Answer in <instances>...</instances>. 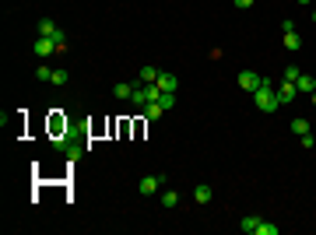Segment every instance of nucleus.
Listing matches in <instances>:
<instances>
[{
    "mask_svg": "<svg viewBox=\"0 0 316 235\" xmlns=\"http://www.w3.org/2000/svg\"><path fill=\"white\" fill-rule=\"evenodd\" d=\"M253 102H257V109H260V112H278V109H281V98H278V88H274V85L267 81V77H263V81H260V88L253 92Z\"/></svg>",
    "mask_w": 316,
    "mask_h": 235,
    "instance_id": "1",
    "label": "nucleus"
},
{
    "mask_svg": "<svg viewBox=\"0 0 316 235\" xmlns=\"http://www.w3.org/2000/svg\"><path fill=\"white\" fill-rule=\"evenodd\" d=\"M281 28H285V49H288V53H299V49H302V35L295 32V25L285 21Z\"/></svg>",
    "mask_w": 316,
    "mask_h": 235,
    "instance_id": "2",
    "label": "nucleus"
},
{
    "mask_svg": "<svg viewBox=\"0 0 316 235\" xmlns=\"http://www.w3.org/2000/svg\"><path fill=\"white\" fill-rule=\"evenodd\" d=\"M260 81H263V77H260L257 70H243V74H239V88H246L250 95H253L257 88H260Z\"/></svg>",
    "mask_w": 316,
    "mask_h": 235,
    "instance_id": "3",
    "label": "nucleus"
},
{
    "mask_svg": "<svg viewBox=\"0 0 316 235\" xmlns=\"http://www.w3.org/2000/svg\"><path fill=\"white\" fill-rule=\"evenodd\" d=\"M137 189L144 193V197H151V193H158V189H162V176H144V179L137 183Z\"/></svg>",
    "mask_w": 316,
    "mask_h": 235,
    "instance_id": "4",
    "label": "nucleus"
},
{
    "mask_svg": "<svg viewBox=\"0 0 316 235\" xmlns=\"http://www.w3.org/2000/svg\"><path fill=\"white\" fill-rule=\"evenodd\" d=\"M295 95H299V88H295V81H281V88H278V98H281V105H288V102H295Z\"/></svg>",
    "mask_w": 316,
    "mask_h": 235,
    "instance_id": "5",
    "label": "nucleus"
},
{
    "mask_svg": "<svg viewBox=\"0 0 316 235\" xmlns=\"http://www.w3.org/2000/svg\"><path fill=\"white\" fill-rule=\"evenodd\" d=\"M35 53H39V56H50V53H56V43H53V39H46V35H39V39H35Z\"/></svg>",
    "mask_w": 316,
    "mask_h": 235,
    "instance_id": "6",
    "label": "nucleus"
},
{
    "mask_svg": "<svg viewBox=\"0 0 316 235\" xmlns=\"http://www.w3.org/2000/svg\"><path fill=\"white\" fill-rule=\"evenodd\" d=\"M211 197H214V193H211V186H208V183H201V186L193 189V200H197V204H211Z\"/></svg>",
    "mask_w": 316,
    "mask_h": 235,
    "instance_id": "7",
    "label": "nucleus"
},
{
    "mask_svg": "<svg viewBox=\"0 0 316 235\" xmlns=\"http://www.w3.org/2000/svg\"><path fill=\"white\" fill-rule=\"evenodd\" d=\"M155 85L162 88V92H172V95H176V85H179V81H176L172 74H158V81H155Z\"/></svg>",
    "mask_w": 316,
    "mask_h": 235,
    "instance_id": "8",
    "label": "nucleus"
},
{
    "mask_svg": "<svg viewBox=\"0 0 316 235\" xmlns=\"http://www.w3.org/2000/svg\"><path fill=\"white\" fill-rule=\"evenodd\" d=\"M295 88H299V92H309V95H313V92H316V77H309V74H299Z\"/></svg>",
    "mask_w": 316,
    "mask_h": 235,
    "instance_id": "9",
    "label": "nucleus"
},
{
    "mask_svg": "<svg viewBox=\"0 0 316 235\" xmlns=\"http://www.w3.org/2000/svg\"><path fill=\"white\" fill-rule=\"evenodd\" d=\"M130 102L144 109V105H148V88H144V85H137V88H134V95H130Z\"/></svg>",
    "mask_w": 316,
    "mask_h": 235,
    "instance_id": "10",
    "label": "nucleus"
},
{
    "mask_svg": "<svg viewBox=\"0 0 316 235\" xmlns=\"http://www.w3.org/2000/svg\"><path fill=\"white\" fill-rule=\"evenodd\" d=\"M257 225H260V218H253V214H246V218L239 221V228H243L246 235H257Z\"/></svg>",
    "mask_w": 316,
    "mask_h": 235,
    "instance_id": "11",
    "label": "nucleus"
},
{
    "mask_svg": "<svg viewBox=\"0 0 316 235\" xmlns=\"http://www.w3.org/2000/svg\"><path fill=\"white\" fill-rule=\"evenodd\" d=\"M158 74H162V70H155V67H141V85H155V81H158Z\"/></svg>",
    "mask_w": 316,
    "mask_h": 235,
    "instance_id": "12",
    "label": "nucleus"
},
{
    "mask_svg": "<svg viewBox=\"0 0 316 235\" xmlns=\"http://www.w3.org/2000/svg\"><path fill=\"white\" fill-rule=\"evenodd\" d=\"M39 35H46V39H53V32H56V25L50 21V18H43V21H39V28H35Z\"/></svg>",
    "mask_w": 316,
    "mask_h": 235,
    "instance_id": "13",
    "label": "nucleus"
},
{
    "mask_svg": "<svg viewBox=\"0 0 316 235\" xmlns=\"http://www.w3.org/2000/svg\"><path fill=\"white\" fill-rule=\"evenodd\" d=\"M162 112H165V109L158 105V102H148V105H144V116H148V120H158Z\"/></svg>",
    "mask_w": 316,
    "mask_h": 235,
    "instance_id": "14",
    "label": "nucleus"
},
{
    "mask_svg": "<svg viewBox=\"0 0 316 235\" xmlns=\"http://www.w3.org/2000/svg\"><path fill=\"white\" fill-rule=\"evenodd\" d=\"M176 204H179V193L176 189H165L162 193V207H176Z\"/></svg>",
    "mask_w": 316,
    "mask_h": 235,
    "instance_id": "15",
    "label": "nucleus"
},
{
    "mask_svg": "<svg viewBox=\"0 0 316 235\" xmlns=\"http://www.w3.org/2000/svg\"><path fill=\"white\" fill-rule=\"evenodd\" d=\"M158 105H162V109L169 112V109L176 105V95H172V92H162V95H158Z\"/></svg>",
    "mask_w": 316,
    "mask_h": 235,
    "instance_id": "16",
    "label": "nucleus"
},
{
    "mask_svg": "<svg viewBox=\"0 0 316 235\" xmlns=\"http://www.w3.org/2000/svg\"><path fill=\"white\" fill-rule=\"evenodd\" d=\"M278 232H281V228L270 225V221H260V225H257V235H278Z\"/></svg>",
    "mask_w": 316,
    "mask_h": 235,
    "instance_id": "17",
    "label": "nucleus"
},
{
    "mask_svg": "<svg viewBox=\"0 0 316 235\" xmlns=\"http://www.w3.org/2000/svg\"><path fill=\"white\" fill-rule=\"evenodd\" d=\"M112 95H116V98H130V95H134V85H116Z\"/></svg>",
    "mask_w": 316,
    "mask_h": 235,
    "instance_id": "18",
    "label": "nucleus"
},
{
    "mask_svg": "<svg viewBox=\"0 0 316 235\" xmlns=\"http://www.w3.org/2000/svg\"><path fill=\"white\" fill-rule=\"evenodd\" d=\"M292 134H309V120H292Z\"/></svg>",
    "mask_w": 316,
    "mask_h": 235,
    "instance_id": "19",
    "label": "nucleus"
},
{
    "mask_svg": "<svg viewBox=\"0 0 316 235\" xmlns=\"http://www.w3.org/2000/svg\"><path fill=\"white\" fill-rule=\"evenodd\" d=\"M299 74H302V70H299L295 63H288V67H285V81H299Z\"/></svg>",
    "mask_w": 316,
    "mask_h": 235,
    "instance_id": "20",
    "label": "nucleus"
},
{
    "mask_svg": "<svg viewBox=\"0 0 316 235\" xmlns=\"http://www.w3.org/2000/svg\"><path fill=\"white\" fill-rule=\"evenodd\" d=\"M35 81H53V70L50 67H39L35 70Z\"/></svg>",
    "mask_w": 316,
    "mask_h": 235,
    "instance_id": "21",
    "label": "nucleus"
},
{
    "mask_svg": "<svg viewBox=\"0 0 316 235\" xmlns=\"http://www.w3.org/2000/svg\"><path fill=\"white\" fill-rule=\"evenodd\" d=\"M53 85H67V70H53Z\"/></svg>",
    "mask_w": 316,
    "mask_h": 235,
    "instance_id": "22",
    "label": "nucleus"
},
{
    "mask_svg": "<svg viewBox=\"0 0 316 235\" xmlns=\"http://www.w3.org/2000/svg\"><path fill=\"white\" fill-rule=\"evenodd\" d=\"M232 4L239 7V11H250V7H253V0H232Z\"/></svg>",
    "mask_w": 316,
    "mask_h": 235,
    "instance_id": "23",
    "label": "nucleus"
},
{
    "mask_svg": "<svg viewBox=\"0 0 316 235\" xmlns=\"http://www.w3.org/2000/svg\"><path fill=\"white\" fill-rule=\"evenodd\" d=\"M299 141H302V147H313V144H316V137H313V134H302Z\"/></svg>",
    "mask_w": 316,
    "mask_h": 235,
    "instance_id": "24",
    "label": "nucleus"
},
{
    "mask_svg": "<svg viewBox=\"0 0 316 235\" xmlns=\"http://www.w3.org/2000/svg\"><path fill=\"white\" fill-rule=\"evenodd\" d=\"M313 25H316V11H313Z\"/></svg>",
    "mask_w": 316,
    "mask_h": 235,
    "instance_id": "25",
    "label": "nucleus"
},
{
    "mask_svg": "<svg viewBox=\"0 0 316 235\" xmlns=\"http://www.w3.org/2000/svg\"><path fill=\"white\" fill-rule=\"evenodd\" d=\"M313 105H316V92H313Z\"/></svg>",
    "mask_w": 316,
    "mask_h": 235,
    "instance_id": "26",
    "label": "nucleus"
},
{
    "mask_svg": "<svg viewBox=\"0 0 316 235\" xmlns=\"http://www.w3.org/2000/svg\"><path fill=\"white\" fill-rule=\"evenodd\" d=\"M299 4H309V0H299Z\"/></svg>",
    "mask_w": 316,
    "mask_h": 235,
    "instance_id": "27",
    "label": "nucleus"
}]
</instances>
